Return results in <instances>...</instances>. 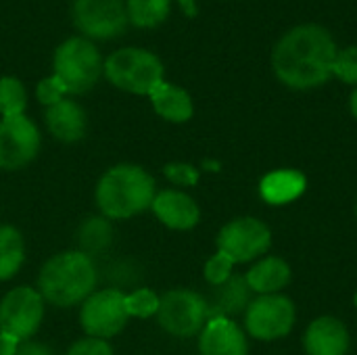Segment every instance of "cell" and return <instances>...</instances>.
<instances>
[{
    "label": "cell",
    "instance_id": "6da1fadb",
    "mask_svg": "<svg viewBox=\"0 0 357 355\" xmlns=\"http://www.w3.org/2000/svg\"><path fill=\"white\" fill-rule=\"evenodd\" d=\"M339 48L331 31L318 23L291 27L272 48V71L293 90H312L333 77Z\"/></svg>",
    "mask_w": 357,
    "mask_h": 355
},
{
    "label": "cell",
    "instance_id": "7a4b0ae2",
    "mask_svg": "<svg viewBox=\"0 0 357 355\" xmlns=\"http://www.w3.org/2000/svg\"><path fill=\"white\" fill-rule=\"evenodd\" d=\"M98 268L79 249L52 255L40 270L38 291L54 308L82 305L98 287Z\"/></svg>",
    "mask_w": 357,
    "mask_h": 355
},
{
    "label": "cell",
    "instance_id": "3957f363",
    "mask_svg": "<svg viewBox=\"0 0 357 355\" xmlns=\"http://www.w3.org/2000/svg\"><path fill=\"white\" fill-rule=\"evenodd\" d=\"M157 195L155 178L140 165L119 163L109 167L94 190V201L107 220H130L151 209Z\"/></svg>",
    "mask_w": 357,
    "mask_h": 355
},
{
    "label": "cell",
    "instance_id": "277c9868",
    "mask_svg": "<svg viewBox=\"0 0 357 355\" xmlns=\"http://www.w3.org/2000/svg\"><path fill=\"white\" fill-rule=\"evenodd\" d=\"M102 75L117 88L130 94L151 96V92L165 82V69L161 59L136 46L117 48L105 59Z\"/></svg>",
    "mask_w": 357,
    "mask_h": 355
},
{
    "label": "cell",
    "instance_id": "5b68a950",
    "mask_svg": "<svg viewBox=\"0 0 357 355\" xmlns=\"http://www.w3.org/2000/svg\"><path fill=\"white\" fill-rule=\"evenodd\" d=\"M52 67V75L65 86L67 94H86L98 84L105 59L92 40L73 36L56 46Z\"/></svg>",
    "mask_w": 357,
    "mask_h": 355
},
{
    "label": "cell",
    "instance_id": "8992f818",
    "mask_svg": "<svg viewBox=\"0 0 357 355\" xmlns=\"http://www.w3.org/2000/svg\"><path fill=\"white\" fill-rule=\"evenodd\" d=\"M207 320H209V303L197 291L174 289L161 295L159 299L157 322L167 335L176 339H190L201 335Z\"/></svg>",
    "mask_w": 357,
    "mask_h": 355
},
{
    "label": "cell",
    "instance_id": "52a82bcc",
    "mask_svg": "<svg viewBox=\"0 0 357 355\" xmlns=\"http://www.w3.org/2000/svg\"><path fill=\"white\" fill-rule=\"evenodd\" d=\"M297 320L293 299L287 295H257L245 310V333L257 341H280L289 337Z\"/></svg>",
    "mask_w": 357,
    "mask_h": 355
},
{
    "label": "cell",
    "instance_id": "ba28073f",
    "mask_svg": "<svg viewBox=\"0 0 357 355\" xmlns=\"http://www.w3.org/2000/svg\"><path fill=\"white\" fill-rule=\"evenodd\" d=\"M46 312V301L33 287H15L0 301V333L21 341H29Z\"/></svg>",
    "mask_w": 357,
    "mask_h": 355
},
{
    "label": "cell",
    "instance_id": "9c48e42d",
    "mask_svg": "<svg viewBox=\"0 0 357 355\" xmlns=\"http://www.w3.org/2000/svg\"><path fill=\"white\" fill-rule=\"evenodd\" d=\"M218 251L226 253L234 264L261 259L272 247V230L253 216L230 220L218 232Z\"/></svg>",
    "mask_w": 357,
    "mask_h": 355
},
{
    "label": "cell",
    "instance_id": "30bf717a",
    "mask_svg": "<svg viewBox=\"0 0 357 355\" xmlns=\"http://www.w3.org/2000/svg\"><path fill=\"white\" fill-rule=\"evenodd\" d=\"M128 320L126 293L111 287L94 291L79 308V324L88 337L109 341L126 328Z\"/></svg>",
    "mask_w": 357,
    "mask_h": 355
},
{
    "label": "cell",
    "instance_id": "8fae6325",
    "mask_svg": "<svg viewBox=\"0 0 357 355\" xmlns=\"http://www.w3.org/2000/svg\"><path fill=\"white\" fill-rule=\"evenodd\" d=\"M73 25L88 40H111L126 31V0H73Z\"/></svg>",
    "mask_w": 357,
    "mask_h": 355
},
{
    "label": "cell",
    "instance_id": "7c38bea8",
    "mask_svg": "<svg viewBox=\"0 0 357 355\" xmlns=\"http://www.w3.org/2000/svg\"><path fill=\"white\" fill-rule=\"evenodd\" d=\"M42 136L27 115L0 119V169L17 172L29 165L40 153Z\"/></svg>",
    "mask_w": 357,
    "mask_h": 355
},
{
    "label": "cell",
    "instance_id": "4fadbf2b",
    "mask_svg": "<svg viewBox=\"0 0 357 355\" xmlns=\"http://www.w3.org/2000/svg\"><path fill=\"white\" fill-rule=\"evenodd\" d=\"M201 355H249V341L245 328L226 316L207 320L199 335Z\"/></svg>",
    "mask_w": 357,
    "mask_h": 355
},
{
    "label": "cell",
    "instance_id": "5bb4252c",
    "mask_svg": "<svg viewBox=\"0 0 357 355\" xmlns=\"http://www.w3.org/2000/svg\"><path fill=\"white\" fill-rule=\"evenodd\" d=\"M157 220L172 230H192L201 222V209L197 201L178 188L159 190L151 205Z\"/></svg>",
    "mask_w": 357,
    "mask_h": 355
},
{
    "label": "cell",
    "instance_id": "9a60e30c",
    "mask_svg": "<svg viewBox=\"0 0 357 355\" xmlns=\"http://www.w3.org/2000/svg\"><path fill=\"white\" fill-rule=\"evenodd\" d=\"M349 347V328L335 316L316 318L303 335L305 355H347Z\"/></svg>",
    "mask_w": 357,
    "mask_h": 355
},
{
    "label": "cell",
    "instance_id": "2e32d148",
    "mask_svg": "<svg viewBox=\"0 0 357 355\" xmlns=\"http://www.w3.org/2000/svg\"><path fill=\"white\" fill-rule=\"evenodd\" d=\"M44 121L52 138L59 142L71 144L86 136V111L71 98H63L61 103L48 107L44 111Z\"/></svg>",
    "mask_w": 357,
    "mask_h": 355
},
{
    "label": "cell",
    "instance_id": "e0dca14e",
    "mask_svg": "<svg viewBox=\"0 0 357 355\" xmlns=\"http://www.w3.org/2000/svg\"><path fill=\"white\" fill-rule=\"evenodd\" d=\"M245 280L255 295H278L291 285L293 270L282 257L264 255L247 270Z\"/></svg>",
    "mask_w": 357,
    "mask_h": 355
},
{
    "label": "cell",
    "instance_id": "ac0fdd59",
    "mask_svg": "<svg viewBox=\"0 0 357 355\" xmlns=\"http://www.w3.org/2000/svg\"><path fill=\"white\" fill-rule=\"evenodd\" d=\"M307 188V178L299 169L282 167L266 174L259 180V195L268 205L282 207L297 201Z\"/></svg>",
    "mask_w": 357,
    "mask_h": 355
},
{
    "label": "cell",
    "instance_id": "d6986e66",
    "mask_svg": "<svg viewBox=\"0 0 357 355\" xmlns=\"http://www.w3.org/2000/svg\"><path fill=\"white\" fill-rule=\"evenodd\" d=\"M149 98L155 113L169 123H186L195 115L192 96L176 84L161 82Z\"/></svg>",
    "mask_w": 357,
    "mask_h": 355
},
{
    "label": "cell",
    "instance_id": "ffe728a7",
    "mask_svg": "<svg viewBox=\"0 0 357 355\" xmlns=\"http://www.w3.org/2000/svg\"><path fill=\"white\" fill-rule=\"evenodd\" d=\"M218 293L213 297V301L209 303V318L213 316H226L232 318L236 314H245L247 305L251 303V289L245 280V276H232L228 282H224L222 287H215Z\"/></svg>",
    "mask_w": 357,
    "mask_h": 355
},
{
    "label": "cell",
    "instance_id": "44dd1931",
    "mask_svg": "<svg viewBox=\"0 0 357 355\" xmlns=\"http://www.w3.org/2000/svg\"><path fill=\"white\" fill-rule=\"evenodd\" d=\"M75 241L82 253H86L88 257H98L102 253H107V249L113 243V226L111 220H107L105 216H90L86 218L77 232H75Z\"/></svg>",
    "mask_w": 357,
    "mask_h": 355
},
{
    "label": "cell",
    "instance_id": "7402d4cb",
    "mask_svg": "<svg viewBox=\"0 0 357 355\" xmlns=\"http://www.w3.org/2000/svg\"><path fill=\"white\" fill-rule=\"evenodd\" d=\"M25 262V243L10 224H0V280H10Z\"/></svg>",
    "mask_w": 357,
    "mask_h": 355
},
{
    "label": "cell",
    "instance_id": "603a6c76",
    "mask_svg": "<svg viewBox=\"0 0 357 355\" xmlns=\"http://www.w3.org/2000/svg\"><path fill=\"white\" fill-rule=\"evenodd\" d=\"M172 10V0H126L128 23L140 29L159 27Z\"/></svg>",
    "mask_w": 357,
    "mask_h": 355
},
{
    "label": "cell",
    "instance_id": "cb8c5ba5",
    "mask_svg": "<svg viewBox=\"0 0 357 355\" xmlns=\"http://www.w3.org/2000/svg\"><path fill=\"white\" fill-rule=\"evenodd\" d=\"M25 107H27V90L23 82L13 75L0 77V115L2 117L25 115Z\"/></svg>",
    "mask_w": 357,
    "mask_h": 355
},
{
    "label": "cell",
    "instance_id": "d4e9b609",
    "mask_svg": "<svg viewBox=\"0 0 357 355\" xmlns=\"http://www.w3.org/2000/svg\"><path fill=\"white\" fill-rule=\"evenodd\" d=\"M159 295L146 287L134 289L130 293H126V310L130 314V318H140L146 320L151 316H157L159 310Z\"/></svg>",
    "mask_w": 357,
    "mask_h": 355
},
{
    "label": "cell",
    "instance_id": "484cf974",
    "mask_svg": "<svg viewBox=\"0 0 357 355\" xmlns=\"http://www.w3.org/2000/svg\"><path fill=\"white\" fill-rule=\"evenodd\" d=\"M234 266H236V264H234L226 253L218 251L215 255H211V257L205 262L203 276H205V280H207L211 287H222L224 282H228V280L234 276Z\"/></svg>",
    "mask_w": 357,
    "mask_h": 355
},
{
    "label": "cell",
    "instance_id": "4316f807",
    "mask_svg": "<svg viewBox=\"0 0 357 355\" xmlns=\"http://www.w3.org/2000/svg\"><path fill=\"white\" fill-rule=\"evenodd\" d=\"M333 75L343 84L357 88V46H347L337 52L333 63Z\"/></svg>",
    "mask_w": 357,
    "mask_h": 355
},
{
    "label": "cell",
    "instance_id": "83f0119b",
    "mask_svg": "<svg viewBox=\"0 0 357 355\" xmlns=\"http://www.w3.org/2000/svg\"><path fill=\"white\" fill-rule=\"evenodd\" d=\"M163 176L174 184V186H182V188H188V186H195L201 178V172L190 165V163H184V161H174V163H167L163 167Z\"/></svg>",
    "mask_w": 357,
    "mask_h": 355
},
{
    "label": "cell",
    "instance_id": "f1b7e54d",
    "mask_svg": "<svg viewBox=\"0 0 357 355\" xmlns=\"http://www.w3.org/2000/svg\"><path fill=\"white\" fill-rule=\"evenodd\" d=\"M36 98H38L40 105H44L48 109V107L61 103L63 98H67V90H65V86L54 75H50V77H44V80L38 82V86H36Z\"/></svg>",
    "mask_w": 357,
    "mask_h": 355
},
{
    "label": "cell",
    "instance_id": "f546056e",
    "mask_svg": "<svg viewBox=\"0 0 357 355\" xmlns=\"http://www.w3.org/2000/svg\"><path fill=\"white\" fill-rule=\"evenodd\" d=\"M67 355H113V347L105 339L84 337L69 347Z\"/></svg>",
    "mask_w": 357,
    "mask_h": 355
},
{
    "label": "cell",
    "instance_id": "4dcf8cb0",
    "mask_svg": "<svg viewBox=\"0 0 357 355\" xmlns=\"http://www.w3.org/2000/svg\"><path fill=\"white\" fill-rule=\"evenodd\" d=\"M17 355H54V352H52L48 345L29 339V341H21V343H19Z\"/></svg>",
    "mask_w": 357,
    "mask_h": 355
},
{
    "label": "cell",
    "instance_id": "1f68e13d",
    "mask_svg": "<svg viewBox=\"0 0 357 355\" xmlns=\"http://www.w3.org/2000/svg\"><path fill=\"white\" fill-rule=\"evenodd\" d=\"M17 347H19V341L0 333V355H17Z\"/></svg>",
    "mask_w": 357,
    "mask_h": 355
},
{
    "label": "cell",
    "instance_id": "d6a6232c",
    "mask_svg": "<svg viewBox=\"0 0 357 355\" xmlns=\"http://www.w3.org/2000/svg\"><path fill=\"white\" fill-rule=\"evenodd\" d=\"M182 10L188 15V17H195L197 15V0H178Z\"/></svg>",
    "mask_w": 357,
    "mask_h": 355
},
{
    "label": "cell",
    "instance_id": "836d02e7",
    "mask_svg": "<svg viewBox=\"0 0 357 355\" xmlns=\"http://www.w3.org/2000/svg\"><path fill=\"white\" fill-rule=\"evenodd\" d=\"M349 111H351V115L357 119V88L351 92V98H349Z\"/></svg>",
    "mask_w": 357,
    "mask_h": 355
},
{
    "label": "cell",
    "instance_id": "e575fe53",
    "mask_svg": "<svg viewBox=\"0 0 357 355\" xmlns=\"http://www.w3.org/2000/svg\"><path fill=\"white\" fill-rule=\"evenodd\" d=\"M354 305H356V310H357V293L354 295Z\"/></svg>",
    "mask_w": 357,
    "mask_h": 355
},
{
    "label": "cell",
    "instance_id": "d590c367",
    "mask_svg": "<svg viewBox=\"0 0 357 355\" xmlns=\"http://www.w3.org/2000/svg\"><path fill=\"white\" fill-rule=\"evenodd\" d=\"M356 216H357V203H356Z\"/></svg>",
    "mask_w": 357,
    "mask_h": 355
}]
</instances>
